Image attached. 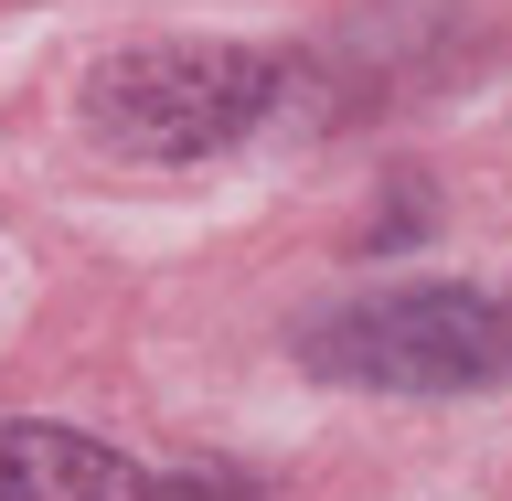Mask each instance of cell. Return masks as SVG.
I'll return each instance as SVG.
<instances>
[{
	"label": "cell",
	"mask_w": 512,
	"mask_h": 501,
	"mask_svg": "<svg viewBox=\"0 0 512 501\" xmlns=\"http://www.w3.org/2000/svg\"><path fill=\"white\" fill-rule=\"evenodd\" d=\"M160 501H246V480H224V470L203 480V470H192V480H171V491H160Z\"/></svg>",
	"instance_id": "obj_4"
},
{
	"label": "cell",
	"mask_w": 512,
	"mask_h": 501,
	"mask_svg": "<svg viewBox=\"0 0 512 501\" xmlns=\"http://www.w3.org/2000/svg\"><path fill=\"white\" fill-rule=\"evenodd\" d=\"M0 501H150V470L118 459L107 438L0 416Z\"/></svg>",
	"instance_id": "obj_3"
},
{
	"label": "cell",
	"mask_w": 512,
	"mask_h": 501,
	"mask_svg": "<svg viewBox=\"0 0 512 501\" xmlns=\"http://www.w3.org/2000/svg\"><path fill=\"white\" fill-rule=\"evenodd\" d=\"M256 96H267V64L256 54H224V43H150V54H118L107 75L86 86L96 128L118 139V150H214L235 128L256 118Z\"/></svg>",
	"instance_id": "obj_2"
},
{
	"label": "cell",
	"mask_w": 512,
	"mask_h": 501,
	"mask_svg": "<svg viewBox=\"0 0 512 501\" xmlns=\"http://www.w3.org/2000/svg\"><path fill=\"white\" fill-rule=\"evenodd\" d=\"M310 363L342 384H416V395H448V384H491L512 363L502 310H480L459 288H406V299H363L331 331H310Z\"/></svg>",
	"instance_id": "obj_1"
}]
</instances>
